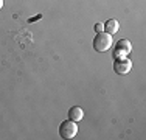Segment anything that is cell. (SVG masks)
Returning a JSON list of instances; mask_svg holds the SVG:
<instances>
[{
  "label": "cell",
  "mask_w": 146,
  "mask_h": 140,
  "mask_svg": "<svg viewBox=\"0 0 146 140\" xmlns=\"http://www.w3.org/2000/svg\"><path fill=\"white\" fill-rule=\"evenodd\" d=\"M112 47V36L107 33H98L96 37L93 39V48L96 51H107Z\"/></svg>",
  "instance_id": "1"
},
{
  "label": "cell",
  "mask_w": 146,
  "mask_h": 140,
  "mask_svg": "<svg viewBox=\"0 0 146 140\" xmlns=\"http://www.w3.org/2000/svg\"><path fill=\"white\" fill-rule=\"evenodd\" d=\"M78 132V125L73 120H65L59 125V134L62 139H73Z\"/></svg>",
  "instance_id": "2"
},
{
  "label": "cell",
  "mask_w": 146,
  "mask_h": 140,
  "mask_svg": "<svg viewBox=\"0 0 146 140\" xmlns=\"http://www.w3.org/2000/svg\"><path fill=\"white\" fill-rule=\"evenodd\" d=\"M132 69V62L127 58H115L113 61V70L118 75H127Z\"/></svg>",
  "instance_id": "3"
},
{
  "label": "cell",
  "mask_w": 146,
  "mask_h": 140,
  "mask_svg": "<svg viewBox=\"0 0 146 140\" xmlns=\"http://www.w3.org/2000/svg\"><path fill=\"white\" fill-rule=\"evenodd\" d=\"M132 50V45L131 42L127 39H121L118 41V44L115 45V51H113V55H115V58H124L126 55H129Z\"/></svg>",
  "instance_id": "4"
},
{
  "label": "cell",
  "mask_w": 146,
  "mask_h": 140,
  "mask_svg": "<svg viewBox=\"0 0 146 140\" xmlns=\"http://www.w3.org/2000/svg\"><path fill=\"white\" fill-rule=\"evenodd\" d=\"M82 117H84V112H82V109L79 106L70 107V111H68V118H70V120H73V121L78 123L79 120H82Z\"/></svg>",
  "instance_id": "5"
},
{
  "label": "cell",
  "mask_w": 146,
  "mask_h": 140,
  "mask_svg": "<svg viewBox=\"0 0 146 140\" xmlns=\"http://www.w3.org/2000/svg\"><path fill=\"white\" fill-rule=\"evenodd\" d=\"M118 28H120V23H118L117 19H109L106 23H104V30H106V33L110 34V36L117 33Z\"/></svg>",
  "instance_id": "6"
},
{
  "label": "cell",
  "mask_w": 146,
  "mask_h": 140,
  "mask_svg": "<svg viewBox=\"0 0 146 140\" xmlns=\"http://www.w3.org/2000/svg\"><path fill=\"white\" fill-rule=\"evenodd\" d=\"M103 28H104V23H96V25H95V30L98 31V33H101Z\"/></svg>",
  "instance_id": "7"
},
{
  "label": "cell",
  "mask_w": 146,
  "mask_h": 140,
  "mask_svg": "<svg viewBox=\"0 0 146 140\" xmlns=\"http://www.w3.org/2000/svg\"><path fill=\"white\" fill-rule=\"evenodd\" d=\"M2 6H3V2H2V0H0V8H2Z\"/></svg>",
  "instance_id": "8"
}]
</instances>
